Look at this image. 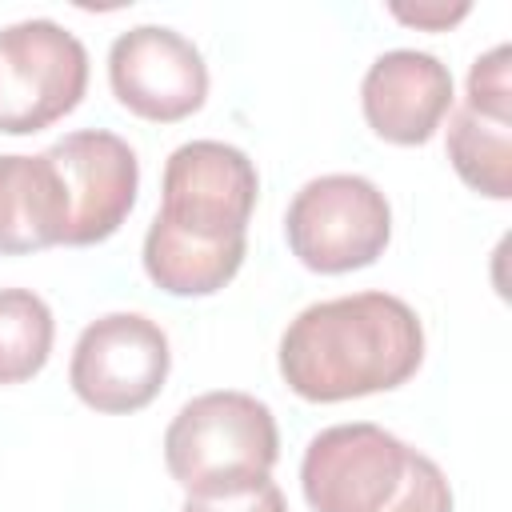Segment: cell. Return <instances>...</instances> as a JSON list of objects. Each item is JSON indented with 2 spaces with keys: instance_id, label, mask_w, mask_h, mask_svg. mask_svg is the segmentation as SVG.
Segmentation results:
<instances>
[{
  "instance_id": "obj_1",
  "label": "cell",
  "mask_w": 512,
  "mask_h": 512,
  "mask_svg": "<svg viewBox=\"0 0 512 512\" xmlns=\"http://www.w3.org/2000/svg\"><path fill=\"white\" fill-rule=\"evenodd\" d=\"M424 364V324L392 292H352L296 312L280 336V376L312 404L376 396Z\"/></svg>"
},
{
  "instance_id": "obj_2",
  "label": "cell",
  "mask_w": 512,
  "mask_h": 512,
  "mask_svg": "<svg viewBox=\"0 0 512 512\" xmlns=\"http://www.w3.org/2000/svg\"><path fill=\"white\" fill-rule=\"evenodd\" d=\"M312 512H452V484L432 456L380 424L320 428L300 460Z\"/></svg>"
},
{
  "instance_id": "obj_3",
  "label": "cell",
  "mask_w": 512,
  "mask_h": 512,
  "mask_svg": "<svg viewBox=\"0 0 512 512\" xmlns=\"http://www.w3.org/2000/svg\"><path fill=\"white\" fill-rule=\"evenodd\" d=\"M280 460V428L272 408L236 388L192 396L164 432V464L172 480L200 500L236 496L272 476Z\"/></svg>"
},
{
  "instance_id": "obj_4",
  "label": "cell",
  "mask_w": 512,
  "mask_h": 512,
  "mask_svg": "<svg viewBox=\"0 0 512 512\" xmlns=\"http://www.w3.org/2000/svg\"><path fill=\"white\" fill-rule=\"evenodd\" d=\"M284 236L292 256L320 276L356 272L384 256L392 240V208L368 176L328 172L292 196Z\"/></svg>"
},
{
  "instance_id": "obj_5",
  "label": "cell",
  "mask_w": 512,
  "mask_h": 512,
  "mask_svg": "<svg viewBox=\"0 0 512 512\" xmlns=\"http://www.w3.org/2000/svg\"><path fill=\"white\" fill-rule=\"evenodd\" d=\"M88 92V52L56 20H20L0 28V132L28 136L68 112Z\"/></svg>"
},
{
  "instance_id": "obj_6",
  "label": "cell",
  "mask_w": 512,
  "mask_h": 512,
  "mask_svg": "<svg viewBox=\"0 0 512 512\" xmlns=\"http://www.w3.org/2000/svg\"><path fill=\"white\" fill-rule=\"evenodd\" d=\"M160 192V224L200 240H248L260 176L236 144L188 140L168 156Z\"/></svg>"
},
{
  "instance_id": "obj_7",
  "label": "cell",
  "mask_w": 512,
  "mask_h": 512,
  "mask_svg": "<svg viewBox=\"0 0 512 512\" xmlns=\"http://www.w3.org/2000/svg\"><path fill=\"white\" fill-rule=\"evenodd\" d=\"M168 368L172 348L156 320L140 312H108L76 336L68 384L88 408L124 416L160 396Z\"/></svg>"
},
{
  "instance_id": "obj_8",
  "label": "cell",
  "mask_w": 512,
  "mask_h": 512,
  "mask_svg": "<svg viewBox=\"0 0 512 512\" xmlns=\"http://www.w3.org/2000/svg\"><path fill=\"white\" fill-rule=\"evenodd\" d=\"M108 84L120 108L140 120L176 124L204 108L208 64L200 48L164 24H136L108 48Z\"/></svg>"
},
{
  "instance_id": "obj_9",
  "label": "cell",
  "mask_w": 512,
  "mask_h": 512,
  "mask_svg": "<svg viewBox=\"0 0 512 512\" xmlns=\"http://www.w3.org/2000/svg\"><path fill=\"white\" fill-rule=\"evenodd\" d=\"M48 160L68 188V248L104 244L120 232L140 192V160L132 144L108 128H80L48 148Z\"/></svg>"
},
{
  "instance_id": "obj_10",
  "label": "cell",
  "mask_w": 512,
  "mask_h": 512,
  "mask_svg": "<svg viewBox=\"0 0 512 512\" xmlns=\"http://www.w3.org/2000/svg\"><path fill=\"white\" fill-rule=\"evenodd\" d=\"M452 100L456 88L448 64L416 48L380 52L360 80V108L368 128L400 148L428 144L452 112Z\"/></svg>"
},
{
  "instance_id": "obj_11",
  "label": "cell",
  "mask_w": 512,
  "mask_h": 512,
  "mask_svg": "<svg viewBox=\"0 0 512 512\" xmlns=\"http://www.w3.org/2000/svg\"><path fill=\"white\" fill-rule=\"evenodd\" d=\"M68 188L48 152L0 156V256H28L68 236Z\"/></svg>"
},
{
  "instance_id": "obj_12",
  "label": "cell",
  "mask_w": 512,
  "mask_h": 512,
  "mask_svg": "<svg viewBox=\"0 0 512 512\" xmlns=\"http://www.w3.org/2000/svg\"><path fill=\"white\" fill-rule=\"evenodd\" d=\"M248 240H200L184 236L152 216L144 232V272L168 296H212L240 272Z\"/></svg>"
},
{
  "instance_id": "obj_13",
  "label": "cell",
  "mask_w": 512,
  "mask_h": 512,
  "mask_svg": "<svg viewBox=\"0 0 512 512\" xmlns=\"http://www.w3.org/2000/svg\"><path fill=\"white\" fill-rule=\"evenodd\" d=\"M448 160L472 192L488 200H508L512 196V120L484 116L460 104L448 120Z\"/></svg>"
},
{
  "instance_id": "obj_14",
  "label": "cell",
  "mask_w": 512,
  "mask_h": 512,
  "mask_svg": "<svg viewBox=\"0 0 512 512\" xmlns=\"http://www.w3.org/2000/svg\"><path fill=\"white\" fill-rule=\"evenodd\" d=\"M56 340V320L32 288H0V388L32 380Z\"/></svg>"
},
{
  "instance_id": "obj_15",
  "label": "cell",
  "mask_w": 512,
  "mask_h": 512,
  "mask_svg": "<svg viewBox=\"0 0 512 512\" xmlns=\"http://www.w3.org/2000/svg\"><path fill=\"white\" fill-rule=\"evenodd\" d=\"M512 52L508 44L488 48L484 56H476V64L468 68V92H464V108L484 112V116H500L512 120V80H508V64Z\"/></svg>"
},
{
  "instance_id": "obj_16",
  "label": "cell",
  "mask_w": 512,
  "mask_h": 512,
  "mask_svg": "<svg viewBox=\"0 0 512 512\" xmlns=\"http://www.w3.org/2000/svg\"><path fill=\"white\" fill-rule=\"evenodd\" d=\"M180 512H288L284 504V492L268 480H260L256 488L248 492H236V496H216V500H200V496H184V508Z\"/></svg>"
},
{
  "instance_id": "obj_17",
  "label": "cell",
  "mask_w": 512,
  "mask_h": 512,
  "mask_svg": "<svg viewBox=\"0 0 512 512\" xmlns=\"http://www.w3.org/2000/svg\"><path fill=\"white\" fill-rule=\"evenodd\" d=\"M388 12H392L400 24H408V28L444 32V28L460 24V20L472 12V4H468V0H460V4H388Z\"/></svg>"
}]
</instances>
